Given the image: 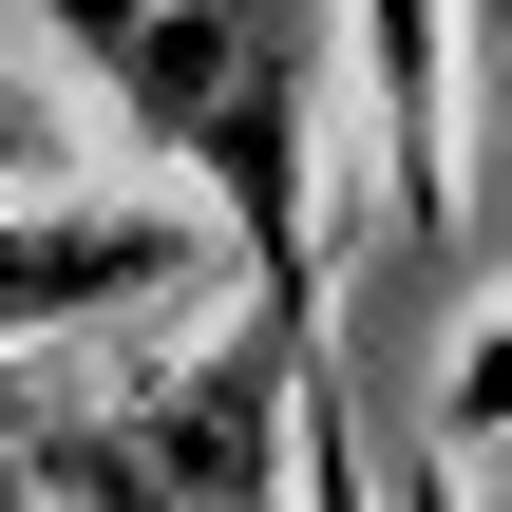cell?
Returning a JSON list of instances; mask_svg holds the SVG:
<instances>
[{
	"label": "cell",
	"instance_id": "cell-3",
	"mask_svg": "<svg viewBox=\"0 0 512 512\" xmlns=\"http://www.w3.org/2000/svg\"><path fill=\"white\" fill-rule=\"evenodd\" d=\"M0 512H38V494H19V475H0Z\"/></svg>",
	"mask_w": 512,
	"mask_h": 512
},
{
	"label": "cell",
	"instance_id": "cell-1",
	"mask_svg": "<svg viewBox=\"0 0 512 512\" xmlns=\"http://www.w3.org/2000/svg\"><path fill=\"white\" fill-rule=\"evenodd\" d=\"M133 133L171 190H209V247L266 323H323V228H304V152H323V0H19Z\"/></svg>",
	"mask_w": 512,
	"mask_h": 512
},
{
	"label": "cell",
	"instance_id": "cell-2",
	"mask_svg": "<svg viewBox=\"0 0 512 512\" xmlns=\"http://www.w3.org/2000/svg\"><path fill=\"white\" fill-rule=\"evenodd\" d=\"M361 76H380V190L437 247L456 228V0H361Z\"/></svg>",
	"mask_w": 512,
	"mask_h": 512
},
{
	"label": "cell",
	"instance_id": "cell-4",
	"mask_svg": "<svg viewBox=\"0 0 512 512\" xmlns=\"http://www.w3.org/2000/svg\"><path fill=\"white\" fill-rule=\"evenodd\" d=\"M475 512H512V475H494V494H475Z\"/></svg>",
	"mask_w": 512,
	"mask_h": 512
}]
</instances>
